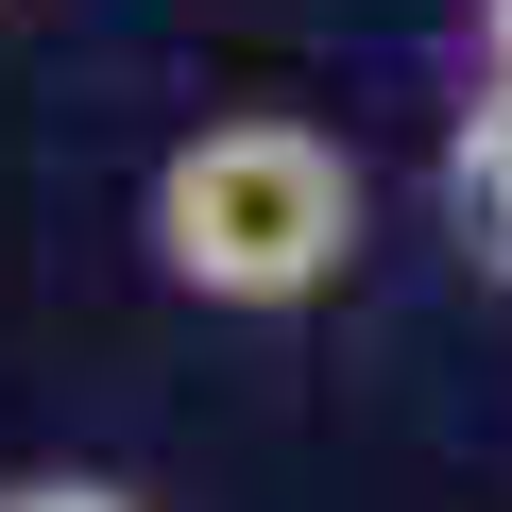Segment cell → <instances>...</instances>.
Returning a JSON list of instances; mask_svg holds the SVG:
<instances>
[{
	"instance_id": "obj_4",
	"label": "cell",
	"mask_w": 512,
	"mask_h": 512,
	"mask_svg": "<svg viewBox=\"0 0 512 512\" xmlns=\"http://www.w3.org/2000/svg\"><path fill=\"white\" fill-rule=\"evenodd\" d=\"M495 86H512V0H495Z\"/></svg>"
},
{
	"instance_id": "obj_1",
	"label": "cell",
	"mask_w": 512,
	"mask_h": 512,
	"mask_svg": "<svg viewBox=\"0 0 512 512\" xmlns=\"http://www.w3.org/2000/svg\"><path fill=\"white\" fill-rule=\"evenodd\" d=\"M154 256H171V291H205V308H308L359 256L342 137H308V120H205L154 171Z\"/></svg>"
},
{
	"instance_id": "obj_3",
	"label": "cell",
	"mask_w": 512,
	"mask_h": 512,
	"mask_svg": "<svg viewBox=\"0 0 512 512\" xmlns=\"http://www.w3.org/2000/svg\"><path fill=\"white\" fill-rule=\"evenodd\" d=\"M0 512H137V495H120V478H18Z\"/></svg>"
},
{
	"instance_id": "obj_2",
	"label": "cell",
	"mask_w": 512,
	"mask_h": 512,
	"mask_svg": "<svg viewBox=\"0 0 512 512\" xmlns=\"http://www.w3.org/2000/svg\"><path fill=\"white\" fill-rule=\"evenodd\" d=\"M444 222H461V239L495 256V274H512V86H495V103L444 137Z\"/></svg>"
}]
</instances>
